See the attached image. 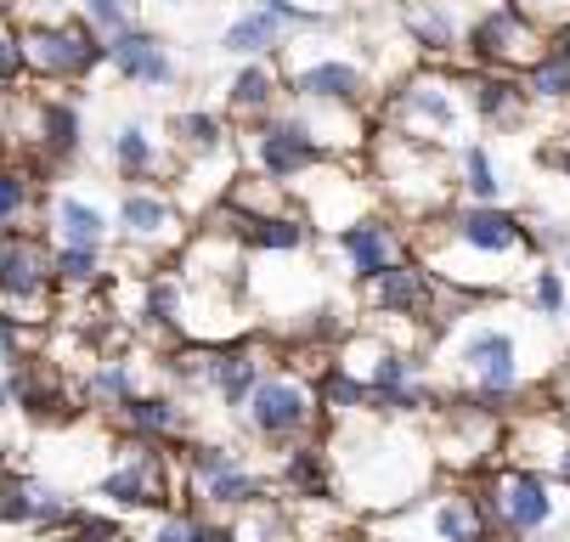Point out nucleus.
I'll use <instances>...</instances> for the list:
<instances>
[{"label":"nucleus","instance_id":"15","mask_svg":"<svg viewBox=\"0 0 570 542\" xmlns=\"http://www.w3.org/2000/svg\"><path fill=\"white\" fill-rule=\"evenodd\" d=\"M7 384H12V407L23 418H35V424H68L73 418V378L46 351L7 367Z\"/></svg>","mask_w":570,"mask_h":542},{"label":"nucleus","instance_id":"3","mask_svg":"<svg viewBox=\"0 0 570 542\" xmlns=\"http://www.w3.org/2000/svg\"><path fill=\"white\" fill-rule=\"evenodd\" d=\"M384 130L395 136H413L430 147H463V125H469V102L458 86V62H419L406 68L401 80L390 86V97L373 114Z\"/></svg>","mask_w":570,"mask_h":542},{"label":"nucleus","instance_id":"14","mask_svg":"<svg viewBox=\"0 0 570 542\" xmlns=\"http://www.w3.org/2000/svg\"><path fill=\"white\" fill-rule=\"evenodd\" d=\"M237 152H243V165H249V170H261V176H272L283 187L322 159V152L299 136V125L288 119V108H277L272 119H261L249 130H237Z\"/></svg>","mask_w":570,"mask_h":542},{"label":"nucleus","instance_id":"27","mask_svg":"<svg viewBox=\"0 0 570 542\" xmlns=\"http://www.w3.org/2000/svg\"><path fill=\"white\" fill-rule=\"evenodd\" d=\"M243 249H249V255H311V249H316V231H311V220L288 204V209H277V215L243 220Z\"/></svg>","mask_w":570,"mask_h":542},{"label":"nucleus","instance_id":"12","mask_svg":"<svg viewBox=\"0 0 570 542\" xmlns=\"http://www.w3.org/2000/svg\"><path fill=\"white\" fill-rule=\"evenodd\" d=\"M316 249H322V255H334V260L362 283V277L395 266L401 255H413V238H406V220H401V215L373 209V215H362L356 226H340L334 238H316Z\"/></svg>","mask_w":570,"mask_h":542},{"label":"nucleus","instance_id":"4","mask_svg":"<svg viewBox=\"0 0 570 542\" xmlns=\"http://www.w3.org/2000/svg\"><path fill=\"white\" fill-rule=\"evenodd\" d=\"M193 238V220L176 209L170 187L165 181H141V187H125L119 193V215H114V266L108 272H125V266H170L181 255V244Z\"/></svg>","mask_w":570,"mask_h":542},{"label":"nucleus","instance_id":"5","mask_svg":"<svg viewBox=\"0 0 570 542\" xmlns=\"http://www.w3.org/2000/svg\"><path fill=\"white\" fill-rule=\"evenodd\" d=\"M97 497H102L108 509H125V514H165V509H176V503L187 497L181 446L125 435L114 470L97 481Z\"/></svg>","mask_w":570,"mask_h":542},{"label":"nucleus","instance_id":"2","mask_svg":"<svg viewBox=\"0 0 570 542\" xmlns=\"http://www.w3.org/2000/svg\"><path fill=\"white\" fill-rule=\"evenodd\" d=\"M367 165H373L367 181H379L384 209L401 215L406 226L458 204V187H452V152H446V147H430V141H413V136H395V130L373 125Z\"/></svg>","mask_w":570,"mask_h":542},{"label":"nucleus","instance_id":"25","mask_svg":"<svg viewBox=\"0 0 570 542\" xmlns=\"http://www.w3.org/2000/svg\"><path fill=\"white\" fill-rule=\"evenodd\" d=\"M283 102H288L283 73H277L272 62H243V68L232 73V86H226V125L249 130V125L272 119Z\"/></svg>","mask_w":570,"mask_h":542},{"label":"nucleus","instance_id":"35","mask_svg":"<svg viewBox=\"0 0 570 542\" xmlns=\"http://www.w3.org/2000/svg\"><path fill=\"white\" fill-rule=\"evenodd\" d=\"M525 305L542 317V323H564L570 317V288H564V272L559 266H548V260H537L531 266V277H525Z\"/></svg>","mask_w":570,"mask_h":542},{"label":"nucleus","instance_id":"48","mask_svg":"<svg viewBox=\"0 0 570 542\" xmlns=\"http://www.w3.org/2000/svg\"><path fill=\"white\" fill-rule=\"evenodd\" d=\"M559 141H564V147H570V119H564V130H559Z\"/></svg>","mask_w":570,"mask_h":542},{"label":"nucleus","instance_id":"23","mask_svg":"<svg viewBox=\"0 0 570 542\" xmlns=\"http://www.w3.org/2000/svg\"><path fill=\"white\" fill-rule=\"evenodd\" d=\"M23 152H40L46 165L68 170L79 152H86V119H79V108L57 91H35V125H29Z\"/></svg>","mask_w":570,"mask_h":542},{"label":"nucleus","instance_id":"44","mask_svg":"<svg viewBox=\"0 0 570 542\" xmlns=\"http://www.w3.org/2000/svg\"><path fill=\"white\" fill-rule=\"evenodd\" d=\"M193 542H237V531H232V520L204 514V520H198V531H193Z\"/></svg>","mask_w":570,"mask_h":542},{"label":"nucleus","instance_id":"6","mask_svg":"<svg viewBox=\"0 0 570 542\" xmlns=\"http://www.w3.org/2000/svg\"><path fill=\"white\" fill-rule=\"evenodd\" d=\"M288 198L311 220L316 238H334L340 226H356L362 215L384 209L379 193L367 187V170L362 165H345V159H316L305 176L288 181Z\"/></svg>","mask_w":570,"mask_h":542},{"label":"nucleus","instance_id":"42","mask_svg":"<svg viewBox=\"0 0 570 542\" xmlns=\"http://www.w3.org/2000/svg\"><path fill=\"white\" fill-rule=\"evenodd\" d=\"M255 7H261L266 18H277L283 29H316V23H328V12L299 7V0H255Z\"/></svg>","mask_w":570,"mask_h":542},{"label":"nucleus","instance_id":"36","mask_svg":"<svg viewBox=\"0 0 570 542\" xmlns=\"http://www.w3.org/2000/svg\"><path fill=\"white\" fill-rule=\"evenodd\" d=\"M35 125V91H0V159H18Z\"/></svg>","mask_w":570,"mask_h":542},{"label":"nucleus","instance_id":"38","mask_svg":"<svg viewBox=\"0 0 570 542\" xmlns=\"http://www.w3.org/2000/svg\"><path fill=\"white\" fill-rule=\"evenodd\" d=\"M40 334L46 328H35V323H23V317H12L7 305H0V362L7 367H18L23 356H35V351H46L40 345Z\"/></svg>","mask_w":570,"mask_h":542},{"label":"nucleus","instance_id":"43","mask_svg":"<svg viewBox=\"0 0 570 542\" xmlns=\"http://www.w3.org/2000/svg\"><path fill=\"white\" fill-rule=\"evenodd\" d=\"M509 7H520L525 18H537L542 29H553V23H564L570 18V0H509Z\"/></svg>","mask_w":570,"mask_h":542},{"label":"nucleus","instance_id":"29","mask_svg":"<svg viewBox=\"0 0 570 542\" xmlns=\"http://www.w3.org/2000/svg\"><path fill=\"white\" fill-rule=\"evenodd\" d=\"M283 40H288V29H283L277 18H266L261 7H249L243 18H232V23H226L220 51H226V57H237V62H272V57L283 51Z\"/></svg>","mask_w":570,"mask_h":542},{"label":"nucleus","instance_id":"39","mask_svg":"<svg viewBox=\"0 0 570 542\" xmlns=\"http://www.w3.org/2000/svg\"><path fill=\"white\" fill-rule=\"evenodd\" d=\"M198 509L193 503H176V509H165V514H153V525L136 536V542H193V531H198Z\"/></svg>","mask_w":570,"mask_h":542},{"label":"nucleus","instance_id":"41","mask_svg":"<svg viewBox=\"0 0 570 542\" xmlns=\"http://www.w3.org/2000/svg\"><path fill=\"white\" fill-rule=\"evenodd\" d=\"M29 80L23 73V46H18V29L0 23V91H18Z\"/></svg>","mask_w":570,"mask_h":542},{"label":"nucleus","instance_id":"33","mask_svg":"<svg viewBox=\"0 0 570 542\" xmlns=\"http://www.w3.org/2000/svg\"><path fill=\"white\" fill-rule=\"evenodd\" d=\"M57 294H91L108 283V249H51Z\"/></svg>","mask_w":570,"mask_h":542},{"label":"nucleus","instance_id":"21","mask_svg":"<svg viewBox=\"0 0 570 542\" xmlns=\"http://www.w3.org/2000/svg\"><path fill=\"white\" fill-rule=\"evenodd\" d=\"M243 170V152L237 147H226V152H204V159H181L176 165V176L165 181L170 187V198H176V209L198 226L215 204H226V187H232V176Z\"/></svg>","mask_w":570,"mask_h":542},{"label":"nucleus","instance_id":"46","mask_svg":"<svg viewBox=\"0 0 570 542\" xmlns=\"http://www.w3.org/2000/svg\"><path fill=\"white\" fill-rule=\"evenodd\" d=\"M548 51H553V57H564V62H570V18H564V23H553V29H548Z\"/></svg>","mask_w":570,"mask_h":542},{"label":"nucleus","instance_id":"1","mask_svg":"<svg viewBox=\"0 0 570 542\" xmlns=\"http://www.w3.org/2000/svg\"><path fill=\"white\" fill-rule=\"evenodd\" d=\"M340 441L351 452H334V486L345 481L351 486V503L362 509H406L424 481L435 475V457L419 435L406 430H367V435H351L340 424Z\"/></svg>","mask_w":570,"mask_h":542},{"label":"nucleus","instance_id":"10","mask_svg":"<svg viewBox=\"0 0 570 542\" xmlns=\"http://www.w3.org/2000/svg\"><path fill=\"white\" fill-rule=\"evenodd\" d=\"M0 299H7L12 317L35 328L57 323V277L46 231H0Z\"/></svg>","mask_w":570,"mask_h":542},{"label":"nucleus","instance_id":"32","mask_svg":"<svg viewBox=\"0 0 570 542\" xmlns=\"http://www.w3.org/2000/svg\"><path fill=\"white\" fill-rule=\"evenodd\" d=\"M294 198H288V187L283 181H272V176H261V170H249L243 165L237 176H232V187H226V209H237L243 220H261V215H277V209H288Z\"/></svg>","mask_w":570,"mask_h":542},{"label":"nucleus","instance_id":"20","mask_svg":"<svg viewBox=\"0 0 570 542\" xmlns=\"http://www.w3.org/2000/svg\"><path fill=\"white\" fill-rule=\"evenodd\" d=\"M114 424H119L125 435H136V441L181 446V441L193 435V407H187L181 391H170V384H147V391H136V396L114 413Z\"/></svg>","mask_w":570,"mask_h":542},{"label":"nucleus","instance_id":"24","mask_svg":"<svg viewBox=\"0 0 570 542\" xmlns=\"http://www.w3.org/2000/svg\"><path fill=\"white\" fill-rule=\"evenodd\" d=\"M108 170L125 181V187H141V181H170L176 176V152L170 141H158L141 119L119 125L108 136Z\"/></svg>","mask_w":570,"mask_h":542},{"label":"nucleus","instance_id":"37","mask_svg":"<svg viewBox=\"0 0 570 542\" xmlns=\"http://www.w3.org/2000/svg\"><path fill=\"white\" fill-rule=\"evenodd\" d=\"M51 542H136L114 514H91V509H68V520L51 531Z\"/></svg>","mask_w":570,"mask_h":542},{"label":"nucleus","instance_id":"49","mask_svg":"<svg viewBox=\"0 0 570 542\" xmlns=\"http://www.w3.org/2000/svg\"><path fill=\"white\" fill-rule=\"evenodd\" d=\"M564 272H570V249H564Z\"/></svg>","mask_w":570,"mask_h":542},{"label":"nucleus","instance_id":"34","mask_svg":"<svg viewBox=\"0 0 570 542\" xmlns=\"http://www.w3.org/2000/svg\"><path fill=\"white\" fill-rule=\"evenodd\" d=\"M520 86L531 97V108H570V62L542 51L525 73H520Z\"/></svg>","mask_w":570,"mask_h":542},{"label":"nucleus","instance_id":"7","mask_svg":"<svg viewBox=\"0 0 570 542\" xmlns=\"http://www.w3.org/2000/svg\"><path fill=\"white\" fill-rule=\"evenodd\" d=\"M18 46H23V73L40 86H86L91 73L102 68V35L68 12L62 23H29L18 29Z\"/></svg>","mask_w":570,"mask_h":542},{"label":"nucleus","instance_id":"45","mask_svg":"<svg viewBox=\"0 0 570 542\" xmlns=\"http://www.w3.org/2000/svg\"><path fill=\"white\" fill-rule=\"evenodd\" d=\"M542 165H548V170H559V176L570 181V147H564V141H553V147L542 152Z\"/></svg>","mask_w":570,"mask_h":542},{"label":"nucleus","instance_id":"18","mask_svg":"<svg viewBox=\"0 0 570 542\" xmlns=\"http://www.w3.org/2000/svg\"><path fill=\"white\" fill-rule=\"evenodd\" d=\"M266 486H272V497H277V503H288V509H305V503H334V452L322 446V435L283 446L277 481H266Z\"/></svg>","mask_w":570,"mask_h":542},{"label":"nucleus","instance_id":"11","mask_svg":"<svg viewBox=\"0 0 570 542\" xmlns=\"http://www.w3.org/2000/svg\"><path fill=\"white\" fill-rule=\"evenodd\" d=\"M237 418H243V430H249L255 441H266V446H294V441H311V435H322V413H316V391L305 378H294V373H266L255 391H249V402L237 407Z\"/></svg>","mask_w":570,"mask_h":542},{"label":"nucleus","instance_id":"30","mask_svg":"<svg viewBox=\"0 0 570 542\" xmlns=\"http://www.w3.org/2000/svg\"><path fill=\"white\" fill-rule=\"evenodd\" d=\"M46 193L29 181L18 159H0V231H40Z\"/></svg>","mask_w":570,"mask_h":542},{"label":"nucleus","instance_id":"16","mask_svg":"<svg viewBox=\"0 0 570 542\" xmlns=\"http://www.w3.org/2000/svg\"><path fill=\"white\" fill-rule=\"evenodd\" d=\"M356 288H362V312L367 317H419L424 323V305L435 294V272L419 255H401L395 266L362 277Z\"/></svg>","mask_w":570,"mask_h":542},{"label":"nucleus","instance_id":"47","mask_svg":"<svg viewBox=\"0 0 570 542\" xmlns=\"http://www.w3.org/2000/svg\"><path fill=\"white\" fill-rule=\"evenodd\" d=\"M12 413V384H7V373H0V418Z\"/></svg>","mask_w":570,"mask_h":542},{"label":"nucleus","instance_id":"22","mask_svg":"<svg viewBox=\"0 0 570 542\" xmlns=\"http://www.w3.org/2000/svg\"><path fill=\"white\" fill-rule=\"evenodd\" d=\"M40 231L51 249H108L114 244V220L102 204L73 198V193H46V215Z\"/></svg>","mask_w":570,"mask_h":542},{"label":"nucleus","instance_id":"17","mask_svg":"<svg viewBox=\"0 0 570 542\" xmlns=\"http://www.w3.org/2000/svg\"><path fill=\"white\" fill-rule=\"evenodd\" d=\"M458 86L469 102L474 125H492V130H520L531 119V97L520 86V73H498V68H463L458 62Z\"/></svg>","mask_w":570,"mask_h":542},{"label":"nucleus","instance_id":"9","mask_svg":"<svg viewBox=\"0 0 570 542\" xmlns=\"http://www.w3.org/2000/svg\"><path fill=\"white\" fill-rule=\"evenodd\" d=\"M548 51V29L537 18H525L520 7L498 0L463 23V51L458 62L463 68H498V73H525L537 57Z\"/></svg>","mask_w":570,"mask_h":542},{"label":"nucleus","instance_id":"40","mask_svg":"<svg viewBox=\"0 0 570 542\" xmlns=\"http://www.w3.org/2000/svg\"><path fill=\"white\" fill-rule=\"evenodd\" d=\"M79 18H86L102 40L136 23V0H79Z\"/></svg>","mask_w":570,"mask_h":542},{"label":"nucleus","instance_id":"8","mask_svg":"<svg viewBox=\"0 0 570 542\" xmlns=\"http://www.w3.org/2000/svg\"><path fill=\"white\" fill-rule=\"evenodd\" d=\"M181 470H187V497L181 503H193L198 514H215V520H226L243 503L272 492L249 463L220 441H181Z\"/></svg>","mask_w":570,"mask_h":542},{"label":"nucleus","instance_id":"26","mask_svg":"<svg viewBox=\"0 0 570 542\" xmlns=\"http://www.w3.org/2000/svg\"><path fill=\"white\" fill-rule=\"evenodd\" d=\"M406 46H419L424 62H458L463 51V23L452 12V0H406Z\"/></svg>","mask_w":570,"mask_h":542},{"label":"nucleus","instance_id":"28","mask_svg":"<svg viewBox=\"0 0 570 542\" xmlns=\"http://www.w3.org/2000/svg\"><path fill=\"white\" fill-rule=\"evenodd\" d=\"M165 141H170V152H176V165H181V159H204V152L237 147L226 114H209V108H181V114L170 119V136H165Z\"/></svg>","mask_w":570,"mask_h":542},{"label":"nucleus","instance_id":"13","mask_svg":"<svg viewBox=\"0 0 570 542\" xmlns=\"http://www.w3.org/2000/svg\"><path fill=\"white\" fill-rule=\"evenodd\" d=\"M283 91L288 102H345V108H373V80L367 68L340 57V51H322V57H294L283 68Z\"/></svg>","mask_w":570,"mask_h":542},{"label":"nucleus","instance_id":"31","mask_svg":"<svg viewBox=\"0 0 570 542\" xmlns=\"http://www.w3.org/2000/svg\"><path fill=\"white\" fill-rule=\"evenodd\" d=\"M452 187H458L463 204H498L503 198V176H498L492 152H485L480 141H463L452 152Z\"/></svg>","mask_w":570,"mask_h":542},{"label":"nucleus","instance_id":"19","mask_svg":"<svg viewBox=\"0 0 570 542\" xmlns=\"http://www.w3.org/2000/svg\"><path fill=\"white\" fill-rule=\"evenodd\" d=\"M102 62L119 73L125 86H147V91L176 86V57H170V46L158 40L153 29H141V23L108 35V40H102Z\"/></svg>","mask_w":570,"mask_h":542}]
</instances>
